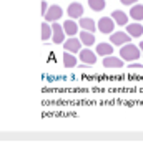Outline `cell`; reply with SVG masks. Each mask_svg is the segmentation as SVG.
I'll return each instance as SVG.
<instances>
[{"label": "cell", "mask_w": 143, "mask_h": 159, "mask_svg": "<svg viewBox=\"0 0 143 159\" xmlns=\"http://www.w3.org/2000/svg\"><path fill=\"white\" fill-rule=\"evenodd\" d=\"M110 40H112V43H113V45L123 47L125 43H130L131 37L128 35V32H113V33H112V37H110Z\"/></svg>", "instance_id": "obj_8"}, {"label": "cell", "mask_w": 143, "mask_h": 159, "mask_svg": "<svg viewBox=\"0 0 143 159\" xmlns=\"http://www.w3.org/2000/svg\"><path fill=\"white\" fill-rule=\"evenodd\" d=\"M63 48L67 50V52H72V53H80L82 50V40L80 37H70L68 40H65L63 42Z\"/></svg>", "instance_id": "obj_5"}, {"label": "cell", "mask_w": 143, "mask_h": 159, "mask_svg": "<svg viewBox=\"0 0 143 159\" xmlns=\"http://www.w3.org/2000/svg\"><path fill=\"white\" fill-rule=\"evenodd\" d=\"M128 68H141V65H140V63H131Z\"/></svg>", "instance_id": "obj_22"}, {"label": "cell", "mask_w": 143, "mask_h": 159, "mask_svg": "<svg viewBox=\"0 0 143 159\" xmlns=\"http://www.w3.org/2000/svg\"><path fill=\"white\" fill-rule=\"evenodd\" d=\"M52 35H53V28H52L50 22L43 20V23H42V40H43V42L52 40Z\"/></svg>", "instance_id": "obj_16"}, {"label": "cell", "mask_w": 143, "mask_h": 159, "mask_svg": "<svg viewBox=\"0 0 143 159\" xmlns=\"http://www.w3.org/2000/svg\"><path fill=\"white\" fill-rule=\"evenodd\" d=\"M78 25L73 18H68L67 22H63V28H65V33L68 35V37H75V35L78 33Z\"/></svg>", "instance_id": "obj_10"}, {"label": "cell", "mask_w": 143, "mask_h": 159, "mask_svg": "<svg viewBox=\"0 0 143 159\" xmlns=\"http://www.w3.org/2000/svg\"><path fill=\"white\" fill-rule=\"evenodd\" d=\"M123 61H125V60H123L122 57L117 58V57H113V55L103 57V66H105V68H122Z\"/></svg>", "instance_id": "obj_9"}, {"label": "cell", "mask_w": 143, "mask_h": 159, "mask_svg": "<svg viewBox=\"0 0 143 159\" xmlns=\"http://www.w3.org/2000/svg\"><path fill=\"white\" fill-rule=\"evenodd\" d=\"M112 18L115 20V23L120 25V27H125V25L128 23V15L123 12V10H113Z\"/></svg>", "instance_id": "obj_11"}, {"label": "cell", "mask_w": 143, "mask_h": 159, "mask_svg": "<svg viewBox=\"0 0 143 159\" xmlns=\"http://www.w3.org/2000/svg\"><path fill=\"white\" fill-rule=\"evenodd\" d=\"M47 10H48V5H47L45 0H42V15H45V13H47Z\"/></svg>", "instance_id": "obj_20"}, {"label": "cell", "mask_w": 143, "mask_h": 159, "mask_svg": "<svg viewBox=\"0 0 143 159\" xmlns=\"http://www.w3.org/2000/svg\"><path fill=\"white\" fill-rule=\"evenodd\" d=\"M78 25L82 27V30H88V32H95L97 30V23L93 18L82 17V18H78Z\"/></svg>", "instance_id": "obj_13"}, {"label": "cell", "mask_w": 143, "mask_h": 159, "mask_svg": "<svg viewBox=\"0 0 143 159\" xmlns=\"http://www.w3.org/2000/svg\"><path fill=\"white\" fill-rule=\"evenodd\" d=\"M62 15H63V10L62 7H58V5H50L47 10V13L43 15V18L47 20V22H57V20H60L62 18Z\"/></svg>", "instance_id": "obj_3"}, {"label": "cell", "mask_w": 143, "mask_h": 159, "mask_svg": "<svg viewBox=\"0 0 143 159\" xmlns=\"http://www.w3.org/2000/svg\"><path fill=\"white\" fill-rule=\"evenodd\" d=\"M115 20H113L112 17H102L100 20H98V25L97 28L100 30L102 33H107V35H112L113 33V28H115Z\"/></svg>", "instance_id": "obj_2"}, {"label": "cell", "mask_w": 143, "mask_h": 159, "mask_svg": "<svg viewBox=\"0 0 143 159\" xmlns=\"http://www.w3.org/2000/svg\"><path fill=\"white\" fill-rule=\"evenodd\" d=\"M80 61L83 65H95L97 63V52H92L90 48H83L80 50Z\"/></svg>", "instance_id": "obj_7"}, {"label": "cell", "mask_w": 143, "mask_h": 159, "mask_svg": "<svg viewBox=\"0 0 143 159\" xmlns=\"http://www.w3.org/2000/svg\"><path fill=\"white\" fill-rule=\"evenodd\" d=\"M52 28H53V35H52V42L53 43H63L65 42V28L63 25H58L57 22H52Z\"/></svg>", "instance_id": "obj_4"}, {"label": "cell", "mask_w": 143, "mask_h": 159, "mask_svg": "<svg viewBox=\"0 0 143 159\" xmlns=\"http://www.w3.org/2000/svg\"><path fill=\"white\" fill-rule=\"evenodd\" d=\"M138 47H140V50H141V57H143V42H140V45H138Z\"/></svg>", "instance_id": "obj_23"}, {"label": "cell", "mask_w": 143, "mask_h": 159, "mask_svg": "<svg viewBox=\"0 0 143 159\" xmlns=\"http://www.w3.org/2000/svg\"><path fill=\"white\" fill-rule=\"evenodd\" d=\"M120 2H122L123 5H135L138 0H120Z\"/></svg>", "instance_id": "obj_21"}, {"label": "cell", "mask_w": 143, "mask_h": 159, "mask_svg": "<svg viewBox=\"0 0 143 159\" xmlns=\"http://www.w3.org/2000/svg\"><path fill=\"white\" fill-rule=\"evenodd\" d=\"M88 7L93 12H102L105 8V0H88Z\"/></svg>", "instance_id": "obj_19"}, {"label": "cell", "mask_w": 143, "mask_h": 159, "mask_svg": "<svg viewBox=\"0 0 143 159\" xmlns=\"http://www.w3.org/2000/svg\"><path fill=\"white\" fill-rule=\"evenodd\" d=\"M67 13H68V17L73 18V20L82 18L83 17V5L80 2H72L67 8Z\"/></svg>", "instance_id": "obj_6"}, {"label": "cell", "mask_w": 143, "mask_h": 159, "mask_svg": "<svg viewBox=\"0 0 143 159\" xmlns=\"http://www.w3.org/2000/svg\"><path fill=\"white\" fill-rule=\"evenodd\" d=\"M140 55H141L140 47H136V45H133V43H125L120 48V57L125 60V61H136V60L140 58Z\"/></svg>", "instance_id": "obj_1"}, {"label": "cell", "mask_w": 143, "mask_h": 159, "mask_svg": "<svg viewBox=\"0 0 143 159\" xmlns=\"http://www.w3.org/2000/svg\"><path fill=\"white\" fill-rule=\"evenodd\" d=\"M130 17H131L133 20H136V22H140V20H143V5H140V3L131 5Z\"/></svg>", "instance_id": "obj_17"}, {"label": "cell", "mask_w": 143, "mask_h": 159, "mask_svg": "<svg viewBox=\"0 0 143 159\" xmlns=\"http://www.w3.org/2000/svg\"><path fill=\"white\" fill-rule=\"evenodd\" d=\"M78 37H80L82 43L85 45V47H92V45L95 43V35H93V32H88V30H82Z\"/></svg>", "instance_id": "obj_14"}, {"label": "cell", "mask_w": 143, "mask_h": 159, "mask_svg": "<svg viewBox=\"0 0 143 159\" xmlns=\"http://www.w3.org/2000/svg\"><path fill=\"white\" fill-rule=\"evenodd\" d=\"M126 32H128V35H130L131 38H138V37L143 35V27L140 25V22L130 23V25H126Z\"/></svg>", "instance_id": "obj_12"}, {"label": "cell", "mask_w": 143, "mask_h": 159, "mask_svg": "<svg viewBox=\"0 0 143 159\" xmlns=\"http://www.w3.org/2000/svg\"><path fill=\"white\" fill-rule=\"evenodd\" d=\"M63 65H65L67 68L77 66V58L73 57L72 52H67V50H65V53H63Z\"/></svg>", "instance_id": "obj_18"}, {"label": "cell", "mask_w": 143, "mask_h": 159, "mask_svg": "<svg viewBox=\"0 0 143 159\" xmlns=\"http://www.w3.org/2000/svg\"><path fill=\"white\" fill-rule=\"evenodd\" d=\"M97 53L100 57H108V55L113 53V43H98L97 45Z\"/></svg>", "instance_id": "obj_15"}]
</instances>
